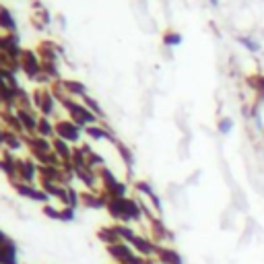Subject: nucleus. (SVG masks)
Masks as SVG:
<instances>
[{"label":"nucleus","instance_id":"obj_1","mask_svg":"<svg viewBox=\"0 0 264 264\" xmlns=\"http://www.w3.org/2000/svg\"><path fill=\"white\" fill-rule=\"evenodd\" d=\"M108 213L116 219V221H120V223H124V225H128V223H136V221H140L143 219V206H140V202L138 200H132V198H128V196H124V198H110L108 200Z\"/></svg>","mask_w":264,"mask_h":264},{"label":"nucleus","instance_id":"obj_2","mask_svg":"<svg viewBox=\"0 0 264 264\" xmlns=\"http://www.w3.org/2000/svg\"><path fill=\"white\" fill-rule=\"evenodd\" d=\"M58 101H60L62 108L68 112L70 120L77 122L81 128L93 126V124H97V122H99V118H97L89 108H87L83 101H75V97H70V95H64V97H60Z\"/></svg>","mask_w":264,"mask_h":264},{"label":"nucleus","instance_id":"obj_3","mask_svg":"<svg viewBox=\"0 0 264 264\" xmlns=\"http://www.w3.org/2000/svg\"><path fill=\"white\" fill-rule=\"evenodd\" d=\"M85 128H81L77 122L73 120H58L56 122V136L66 140V143L70 145H77L79 140H81V134H83Z\"/></svg>","mask_w":264,"mask_h":264},{"label":"nucleus","instance_id":"obj_4","mask_svg":"<svg viewBox=\"0 0 264 264\" xmlns=\"http://www.w3.org/2000/svg\"><path fill=\"white\" fill-rule=\"evenodd\" d=\"M31 97H33V105H35V108L42 112V116H46V118L54 116L56 105L60 103L58 97L52 93V91H35Z\"/></svg>","mask_w":264,"mask_h":264},{"label":"nucleus","instance_id":"obj_5","mask_svg":"<svg viewBox=\"0 0 264 264\" xmlns=\"http://www.w3.org/2000/svg\"><path fill=\"white\" fill-rule=\"evenodd\" d=\"M40 178V163L31 159H17V180L13 182H23V184H33Z\"/></svg>","mask_w":264,"mask_h":264},{"label":"nucleus","instance_id":"obj_6","mask_svg":"<svg viewBox=\"0 0 264 264\" xmlns=\"http://www.w3.org/2000/svg\"><path fill=\"white\" fill-rule=\"evenodd\" d=\"M11 184H13L17 194H21V196H25L29 200L44 202V204H48V200H50V196L46 194V192L42 188H35L33 184H23V182H11Z\"/></svg>","mask_w":264,"mask_h":264},{"label":"nucleus","instance_id":"obj_7","mask_svg":"<svg viewBox=\"0 0 264 264\" xmlns=\"http://www.w3.org/2000/svg\"><path fill=\"white\" fill-rule=\"evenodd\" d=\"M21 68L27 73L29 79H38L44 73V62H42V58L38 54H35V52L25 50V56L21 60Z\"/></svg>","mask_w":264,"mask_h":264},{"label":"nucleus","instance_id":"obj_8","mask_svg":"<svg viewBox=\"0 0 264 264\" xmlns=\"http://www.w3.org/2000/svg\"><path fill=\"white\" fill-rule=\"evenodd\" d=\"M105 248H108V254L116 260V264H128V260L134 256L132 245H130V243H124V241L112 243V245H105Z\"/></svg>","mask_w":264,"mask_h":264},{"label":"nucleus","instance_id":"obj_9","mask_svg":"<svg viewBox=\"0 0 264 264\" xmlns=\"http://www.w3.org/2000/svg\"><path fill=\"white\" fill-rule=\"evenodd\" d=\"M130 245H132V250H136V254L145 256V258H153V256H157V252H159V243L149 239V237H140V235H136Z\"/></svg>","mask_w":264,"mask_h":264},{"label":"nucleus","instance_id":"obj_10","mask_svg":"<svg viewBox=\"0 0 264 264\" xmlns=\"http://www.w3.org/2000/svg\"><path fill=\"white\" fill-rule=\"evenodd\" d=\"M17 116H19V120H21V124H23V128H25V134H27V136L38 134L40 116H35L33 110H17Z\"/></svg>","mask_w":264,"mask_h":264},{"label":"nucleus","instance_id":"obj_11","mask_svg":"<svg viewBox=\"0 0 264 264\" xmlns=\"http://www.w3.org/2000/svg\"><path fill=\"white\" fill-rule=\"evenodd\" d=\"M108 196L103 194H95V192H83L81 194V202H83V206H87V208H103V206H108Z\"/></svg>","mask_w":264,"mask_h":264},{"label":"nucleus","instance_id":"obj_12","mask_svg":"<svg viewBox=\"0 0 264 264\" xmlns=\"http://www.w3.org/2000/svg\"><path fill=\"white\" fill-rule=\"evenodd\" d=\"M60 85H62V89H64V93L66 95H70V97H87L89 95V91H87V87L81 83V81H70V79H64V81H60Z\"/></svg>","mask_w":264,"mask_h":264},{"label":"nucleus","instance_id":"obj_13","mask_svg":"<svg viewBox=\"0 0 264 264\" xmlns=\"http://www.w3.org/2000/svg\"><path fill=\"white\" fill-rule=\"evenodd\" d=\"M52 149H54V153L62 159V163L64 161H73V157H75V149L70 147V143H66V140H62V138H54L52 140Z\"/></svg>","mask_w":264,"mask_h":264},{"label":"nucleus","instance_id":"obj_14","mask_svg":"<svg viewBox=\"0 0 264 264\" xmlns=\"http://www.w3.org/2000/svg\"><path fill=\"white\" fill-rule=\"evenodd\" d=\"M0 264H19L17 262V245L13 239H7L0 245Z\"/></svg>","mask_w":264,"mask_h":264},{"label":"nucleus","instance_id":"obj_15","mask_svg":"<svg viewBox=\"0 0 264 264\" xmlns=\"http://www.w3.org/2000/svg\"><path fill=\"white\" fill-rule=\"evenodd\" d=\"M134 188H136V192H140V194L147 196V198L153 202V206H155L157 213H161V200H159V196L155 194V190H153V186H151L149 182H136Z\"/></svg>","mask_w":264,"mask_h":264},{"label":"nucleus","instance_id":"obj_16","mask_svg":"<svg viewBox=\"0 0 264 264\" xmlns=\"http://www.w3.org/2000/svg\"><path fill=\"white\" fill-rule=\"evenodd\" d=\"M85 134L93 138V140H112V143H116V136L105 128V126H99V124H93V126H87L85 128Z\"/></svg>","mask_w":264,"mask_h":264},{"label":"nucleus","instance_id":"obj_17","mask_svg":"<svg viewBox=\"0 0 264 264\" xmlns=\"http://www.w3.org/2000/svg\"><path fill=\"white\" fill-rule=\"evenodd\" d=\"M157 260H159L161 264H184V258L175 252L173 248H165V245H159Z\"/></svg>","mask_w":264,"mask_h":264},{"label":"nucleus","instance_id":"obj_18","mask_svg":"<svg viewBox=\"0 0 264 264\" xmlns=\"http://www.w3.org/2000/svg\"><path fill=\"white\" fill-rule=\"evenodd\" d=\"M38 136L54 140V138H56V124H54V122H52L50 118H46V116H40V124H38Z\"/></svg>","mask_w":264,"mask_h":264},{"label":"nucleus","instance_id":"obj_19","mask_svg":"<svg viewBox=\"0 0 264 264\" xmlns=\"http://www.w3.org/2000/svg\"><path fill=\"white\" fill-rule=\"evenodd\" d=\"M0 29L5 33H17V19L7 7L0 9Z\"/></svg>","mask_w":264,"mask_h":264},{"label":"nucleus","instance_id":"obj_20","mask_svg":"<svg viewBox=\"0 0 264 264\" xmlns=\"http://www.w3.org/2000/svg\"><path fill=\"white\" fill-rule=\"evenodd\" d=\"M97 237L105 243V245H112V243H120V235H118V229L116 225L114 227H101V229L97 231Z\"/></svg>","mask_w":264,"mask_h":264},{"label":"nucleus","instance_id":"obj_21","mask_svg":"<svg viewBox=\"0 0 264 264\" xmlns=\"http://www.w3.org/2000/svg\"><path fill=\"white\" fill-rule=\"evenodd\" d=\"M23 145H25V136H21V134H17V132L7 128V145H5V149L13 153V151H19Z\"/></svg>","mask_w":264,"mask_h":264},{"label":"nucleus","instance_id":"obj_22","mask_svg":"<svg viewBox=\"0 0 264 264\" xmlns=\"http://www.w3.org/2000/svg\"><path fill=\"white\" fill-rule=\"evenodd\" d=\"M60 200H62V204H64V206L77 208V206H79V202H81V194H79L77 190L70 188V186H66V192H64V196H62Z\"/></svg>","mask_w":264,"mask_h":264},{"label":"nucleus","instance_id":"obj_23","mask_svg":"<svg viewBox=\"0 0 264 264\" xmlns=\"http://www.w3.org/2000/svg\"><path fill=\"white\" fill-rule=\"evenodd\" d=\"M116 229H118L120 239L124 241V243H132V241H134L136 231L132 229V227H128V225H124V223H120V225H116Z\"/></svg>","mask_w":264,"mask_h":264},{"label":"nucleus","instance_id":"obj_24","mask_svg":"<svg viewBox=\"0 0 264 264\" xmlns=\"http://www.w3.org/2000/svg\"><path fill=\"white\" fill-rule=\"evenodd\" d=\"M116 149H118V153H120V157H122V159H124V163H126V167L130 169L132 165H134V157H132V151L126 147V145H122L120 143V140H116Z\"/></svg>","mask_w":264,"mask_h":264},{"label":"nucleus","instance_id":"obj_25","mask_svg":"<svg viewBox=\"0 0 264 264\" xmlns=\"http://www.w3.org/2000/svg\"><path fill=\"white\" fill-rule=\"evenodd\" d=\"M83 103H85L87 108H89V110H91V112H93V114H95L99 120H103V118H105V114H103V110H101V105H99V103H97V101H95L91 95L83 97Z\"/></svg>","mask_w":264,"mask_h":264},{"label":"nucleus","instance_id":"obj_26","mask_svg":"<svg viewBox=\"0 0 264 264\" xmlns=\"http://www.w3.org/2000/svg\"><path fill=\"white\" fill-rule=\"evenodd\" d=\"M182 42H184V38H182L180 33H175V31H169V33L163 35V44L167 48H175V46H180Z\"/></svg>","mask_w":264,"mask_h":264},{"label":"nucleus","instance_id":"obj_27","mask_svg":"<svg viewBox=\"0 0 264 264\" xmlns=\"http://www.w3.org/2000/svg\"><path fill=\"white\" fill-rule=\"evenodd\" d=\"M237 42H239L241 46H245L250 52H258V50H260V44H258V42H254L252 38H248V35H241V38H237Z\"/></svg>","mask_w":264,"mask_h":264},{"label":"nucleus","instance_id":"obj_28","mask_svg":"<svg viewBox=\"0 0 264 264\" xmlns=\"http://www.w3.org/2000/svg\"><path fill=\"white\" fill-rule=\"evenodd\" d=\"M217 128H219L221 134H229V132L233 130V120H231V118H221Z\"/></svg>","mask_w":264,"mask_h":264},{"label":"nucleus","instance_id":"obj_29","mask_svg":"<svg viewBox=\"0 0 264 264\" xmlns=\"http://www.w3.org/2000/svg\"><path fill=\"white\" fill-rule=\"evenodd\" d=\"M75 208H70V206H62L60 208V221H66V223H70V221H75Z\"/></svg>","mask_w":264,"mask_h":264},{"label":"nucleus","instance_id":"obj_30","mask_svg":"<svg viewBox=\"0 0 264 264\" xmlns=\"http://www.w3.org/2000/svg\"><path fill=\"white\" fill-rule=\"evenodd\" d=\"M44 215H46V217H50V219H54V221H60V208L46 204V206H44Z\"/></svg>","mask_w":264,"mask_h":264},{"label":"nucleus","instance_id":"obj_31","mask_svg":"<svg viewBox=\"0 0 264 264\" xmlns=\"http://www.w3.org/2000/svg\"><path fill=\"white\" fill-rule=\"evenodd\" d=\"M208 3L213 5V7H219V0H208Z\"/></svg>","mask_w":264,"mask_h":264},{"label":"nucleus","instance_id":"obj_32","mask_svg":"<svg viewBox=\"0 0 264 264\" xmlns=\"http://www.w3.org/2000/svg\"><path fill=\"white\" fill-rule=\"evenodd\" d=\"M260 91H262V97H264V81H262V85H260Z\"/></svg>","mask_w":264,"mask_h":264},{"label":"nucleus","instance_id":"obj_33","mask_svg":"<svg viewBox=\"0 0 264 264\" xmlns=\"http://www.w3.org/2000/svg\"><path fill=\"white\" fill-rule=\"evenodd\" d=\"M0 245H3V241H0Z\"/></svg>","mask_w":264,"mask_h":264},{"label":"nucleus","instance_id":"obj_34","mask_svg":"<svg viewBox=\"0 0 264 264\" xmlns=\"http://www.w3.org/2000/svg\"><path fill=\"white\" fill-rule=\"evenodd\" d=\"M0 9H3V7H0Z\"/></svg>","mask_w":264,"mask_h":264}]
</instances>
